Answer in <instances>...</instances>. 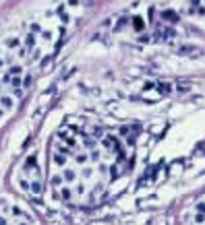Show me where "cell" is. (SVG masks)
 I'll use <instances>...</instances> for the list:
<instances>
[{
    "mask_svg": "<svg viewBox=\"0 0 205 225\" xmlns=\"http://www.w3.org/2000/svg\"><path fill=\"white\" fill-rule=\"evenodd\" d=\"M189 12H205V8L201 6V0H191V6H189Z\"/></svg>",
    "mask_w": 205,
    "mask_h": 225,
    "instance_id": "cell-1",
    "label": "cell"
},
{
    "mask_svg": "<svg viewBox=\"0 0 205 225\" xmlns=\"http://www.w3.org/2000/svg\"><path fill=\"white\" fill-rule=\"evenodd\" d=\"M133 27H135L137 31H141V29L145 27V21H143L141 17H135V19H133Z\"/></svg>",
    "mask_w": 205,
    "mask_h": 225,
    "instance_id": "cell-2",
    "label": "cell"
},
{
    "mask_svg": "<svg viewBox=\"0 0 205 225\" xmlns=\"http://www.w3.org/2000/svg\"><path fill=\"white\" fill-rule=\"evenodd\" d=\"M158 91H162V93H170V85H168V83H158Z\"/></svg>",
    "mask_w": 205,
    "mask_h": 225,
    "instance_id": "cell-3",
    "label": "cell"
},
{
    "mask_svg": "<svg viewBox=\"0 0 205 225\" xmlns=\"http://www.w3.org/2000/svg\"><path fill=\"white\" fill-rule=\"evenodd\" d=\"M2 107H4V109L12 107V99H11V97H2Z\"/></svg>",
    "mask_w": 205,
    "mask_h": 225,
    "instance_id": "cell-4",
    "label": "cell"
},
{
    "mask_svg": "<svg viewBox=\"0 0 205 225\" xmlns=\"http://www.w3.org/2000/svg\"><path fill=\"white\" fill-rule=\"evenodd\" d=\"M33 44H35V37L29 33V35H27V39H25V46H27V50H29V47H33Z\"/></svg>",
    "mask_w": 205,
    "mask_h": 225,
    "instance_id": "cell-5",
    "label": "cell"
},
{
    "mask_svg": "<svg viewBox=\"0 0 205 225\" xmlns=\"http://www.w3.org/2000/svg\"><path fill=\"white\" fill-rule=\"evenodd\" d=\"M126 23H128V19H125V17H122V19H120V23H118V25H114V31H120V29H122V27H125Z\"/></svg>",
    "mask_w": 205,
    "mask_h": 225,
    "instance_id": "cell-6",
    "label": "cell"
},
{
    "mask_svg": "<svg viewBox=\"0 0 205 225\" xmlns=\"http://www.w3.org/2000/svg\"><path fill=\"white\" fill-rule=\"evenodd\" d=\"M164 17H166V19H172V21H178V17H176L172 11H164Z\"/></svg>",
    "mask_w": 205,
    "mask_h": 225,
    "instance_id": "cell-7",
    "label": "cell"
},
{
    "mask_svg": "<svg viewBox=\"0 0 205 225\" xmlns=\"http://www.w3.org/2000/svg\"><path fill=\"white\" fill-rule=\"evenodd\" d=\"M54 159H56V163H64V161H67V155H60V153H58Z\"/></svg>",
    "mask_w": 205,
    "mask_h": 225,
    "instance_id": "cell-8",
    "label": "cell"
},
{
    "mask_svg": "<svg viewBox=\"0 0 205 225\" xmlns=\"http://www.w3.org/2000/svg\"><path fill=\"white\" fill-rule=\"evenodd\" d=\"M31 190H33L35 194H39V192H42V186H39V184L35 182V184H31Z\"/></svg>",
    "mask_w": 205,
    "mask_h": 225,
    "instance_id": "cell-9",
    "label": "cell"
},
{
    "mask_svg": "<svg viewBox=\"0 0 205 225\" xmlns=\"http://www.w3.org/2000/svg\"><path fill=\"white\" fill-rule=\"evenodd\" d=\"M106 147H116V141L114 139H106Z\"/></svg>",
    "mask_w": 205,
    "mask_h": 225,
    "instance_id": "cell-10",
    "label": "cell"
},
{
    "mask_svg": "<svg viewBox=\"0 0 205 225\" xmlns=\"http://www.w3.org/2000/svg\"><path fill=\"white\" fill-rule=\"evenodd\" d=\"M19 72H21V68H19V66H15V68H11V72H9V74H12V77H15V74H19Z\"/></svg>",
    "mask_w": 205,
    "mask_h": 225,
    "instance_id": "cell-11",
    "label": "cell"
},
{
    "mask_svg": "<svg viewBox=\"0 0 205 225\" xmlns=\"http://www.w3.org/2000/svg\"><path fill=\"white\" fill-rule=\"evenodd\" d=\"M64 178H67V180H73V178H75V174H73V171H67V174H64Z\"/></svg>",
    "mask_w": 205,
    "mask_h": 225,
    "instance_id": "cell-12",
    "label": "cell"
},
{
    "mask_svg": "<svg viewBox=\"0 0 205 225\" xmlns=\"http://www.w3.org/2000/svg\"><path fill=\"white\" fill-rule=\"evenodd\" d=\"M77 2H79V0H70V4H73V6H77Z\"/></svg>",
    "mask_w": 205,
    "mask_h": 225,
    "instance_id": "cell-13",
    "label": "cell"
}]
</instances>
